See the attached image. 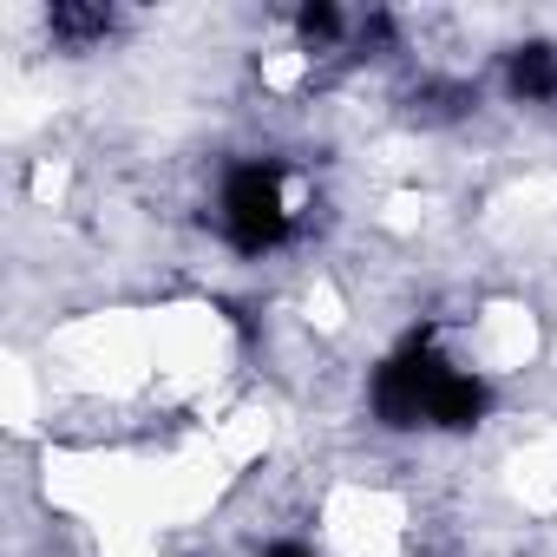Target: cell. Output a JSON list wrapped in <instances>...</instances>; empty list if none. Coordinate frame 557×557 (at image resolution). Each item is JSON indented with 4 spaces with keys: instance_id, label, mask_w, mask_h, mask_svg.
Returning <instances> with one entry per match:
<instances>
[{
    "instance_id": "cell-4",
    "label": "cell",
    "mask_w": 557,
    "mask_h": 557,
    "mask_svg": "<svg viewBox=\"0 0 557 557\" xmlns=\"http://www.w3.org/2000/svg\"><path fill=\"white\" fill-rule=\"evenodd\" d=\"M47 27L60 34V40H106L112 34V8H79V0H60V8L47 14Z\"/></svg>"
},
{
    "instance_id": "cell-3",
    "label": "cell",
    "mask_w": 557,
    "mask_h": 557,
    "mask_svg": "<svg viewBox=\"0 0 557 557\" xmlns=\"http://www.w3.org/2000/svg\"><path fill=\"white\" fill-rule=\"evenodd\" d=\"M505 86H511L518 99H557V47H550V40H524V47H511V60H505Z\"/></svg>"
},
{
    "instance_id": "cell-6",
    "label": "cell",
    "mask_w": 557,
    "mask_h": 557,
    "mask_svg": "<svg viewBox=\"0 0 557 557\" xmlns=\"http://www.w3.org/2000/svg\"><path fill=\"white\" fill-rule=\"evenodd\" d=\"M262 557H315V550H302V544H269Z\"/></svg>"
},
{
    "instance_id": "cell-2",
    "label": "cell",
    "mask_w": 557,
    "mask_h": 557,
    "mask_svg": "<svg viewBox=\"0 0 557 557\" xmlns=\"http://www.w3.org/2000/svg\"><path fill=\"white\" fill-rule=\"evenodd\" d=\"M296 210H289V171L275 158H249L223 177V236L243 256H262L289 236Z\"/></svg>"
},
{
    "instance_id": "cell-5",
    "label": "cell",
    "mask_w": 557,
    "mask_h": 557,
    "mask_svg": "<svg viewBox=\"0 0 557 557\" xmlns=\"http://www.w3.org/2000/svg\"><path fill=\"white\" fill-rule=\"evenodd\" d=\"M296 27H302V40H309V47H329V40H342V14H335V8H322V0L296 14Z\"/></svg>"
},
{
    "instance_id": "cell-1",
    "label": "cell",
    "mask_w": 557,
    "mask_h": 557,
    "mask_svg": "<svg viewBox=\"0 0 557 557\" xmlns=\"http://www.w3.org/2000/svg\"><path fill=\"white\" fill-rule=\"evenodd\" d=\"M485 407H492L485 381L446 368L426 342H407L374 374V413L387 426H472V420H485Z\"/></svg>"
}]
</instances>
